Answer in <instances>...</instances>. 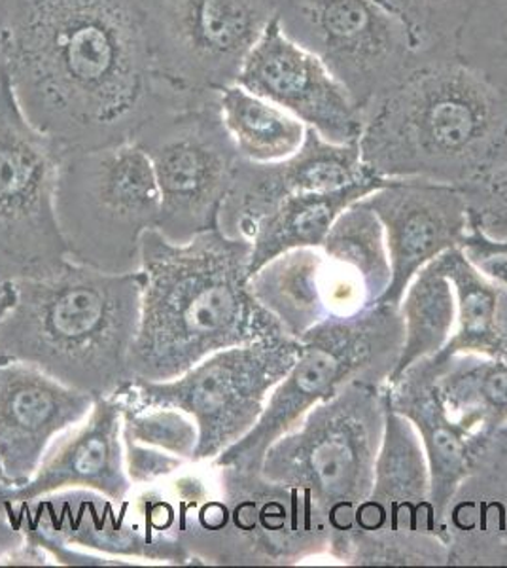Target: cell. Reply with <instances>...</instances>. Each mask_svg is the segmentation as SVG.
Instances as JSON below:
<instances>
[{
  "mask_svg": "<svg viewBox=\"0 0 507 568\" xmlns=\"http://www.w3.org/2000/svg\"><path fill=\"white\" fill-rule=\"evenodd\" d=\"M0 67L27 120L63 150L133 141L193 99L161 84L141 0H26Z\"/></svg>",
  "mask_w": 507,
  "mask_h": 568,
  "instance_id": "obj_1",
  "label": "cell"
},
{
  "mask_svg": "<svg viewBox=\"0 0 507 568\" xmlns=\"http://www.w3.org/2000/svg\"><path fill=\"white\" fill-rule=\"evenodd\" d=\"M251 241L222 230L187 243H171L158 230L144 235L133 379L169 382L219 351L286 336L251 292Z\"/></svg>",
  "mask_w": 507,
  "mask_h": 568,
  "instance_id": "obj_2",
  "label": "cell"
},
{
  "mask_svg": "<svg viewBox=\"0 0 507 568\" xmlns=\"http://www.w3.org/2000/svg\"><path fill=\"white\" fill-rule=\"evenodd\" d=\"M142 525L195 565L290 567L328 557L332 527L311 493L212 460L131 495Z\"/></svg>",
  "mask_w": 507,
  "mask_h": 568,
  "instance_id": "obj_3",
  "label": "cell"
},
{
  "mask_svg": "<svg viewBox=\"0 0 507 568\" xmlns=\"http://www.w3.org/2000/svg\"><path fill=\"white\" fill-rule=\"evenodd\" d=\"M372 175L469 190L507 163V98L455 53L424 58L364 112Z\"/></svg>",
  "mask_w": 507,
  "mask_h": 568,
  "instance_id": "obj_4",
  "label": "cell"
},
{
  "mask_svg": "<svg viewBox=\"0 0 507 568\" xmlns=\"http://www.w3.org/2000/svg\"><path fill=\"white\" fill-rule=\"evenodd\" d=\"M0 318V358L31 364L67 387L107 398L133 375L142 273H109L67 260L48 277L13 283Z\"/></svg>",
  "mask_w": 507,
  "mask_h": 568,
  "instance_id": "obj_5",
  "label": "cell"
},
{
  "mask_svg": "<svg viewBox=\"0 0 507 568\" xmlns=\"http://www.w3.org/2000/svg\"><path fill=\"white\" fill-rule=\"evenodd\" d=\"M302 353L271 393L251 433L212 460L262 471L265 452L303 417L354 382L388 385L404 343L399 307L375 304L347 317H329L300 339Z\"/></svg>",
  "mask_w": 507,
  "mask_h": 568,
  "instance_id": "obj_6",
  "label": "cell"
},
{
  "mask_svg": "<svg viewBox=\"0 0 507 568\" xmlns=\"http://www.w3.org/2000/svg\"><path fill=\"white\" fill-rule=\"evenodd\" d=\"M55 213L69 260L109 273L141 270L142 240L160 224L154 169L135 141L64 150Z\"/></svg>",
  "mask_w": 507,
  "mask_h": 568,
  "instance_id": "obj_7",
  "label": "cell"
},
{
  "mask_svg": "<svg viewBox=\"0 0 507 568\" xmlns=\"http://www.w3.org/2000/svg\"><path fill=\"white\" fill-rule=\"evenodd\" d=\"M385 390L377 383H351L265 452V478L311 493L332 535L351 527L372 491L385 433Z\"/></svg>",
  "mask_w": 507,
  "mask_h": 568,
  "instance_id": "obj_8",
  "label": "cell"
},
{
  "mask_svg": "<svg viewBox=\"0 0 507 568\" xmlns=\"http://www.w3.org/2000/svg\"><path fill=\"white\" fill-rule=\"evenodd\" d=\"M328 557L351 567H449L423 444L386 398L372 491L354 511L351 527L332 535Z\"/></svg>",
  "mask_w": 507,
  "mask_h": 568,
  "instance_id": "obj_9",
  "label": "cell"
},
{
  "mask_svg": "<svg viewBox=\"0 0 507 568\" xmlns=\"http://www.w3.org/2000/svg\"><path fill=\"white\" fill-rule=\"evenodd\" d=\"M302 353L288 336L222 349L169 382L131 379L114 394L129 406H171L186 412L200 428L197 460H214L251 433L273 388Z\"/></svg>",
  "mask_w": 507,
  "mask_h": 568,
  "instance_id": "obj_10",
  "label": "cell"
},
{
  "mask_svg": "<svg viewBox=\"0 0 507 568\" xmlns=\"http://www.w3.org/2000/svg\"><path fill=\"white\" fill-rule=\"evenodd\" d=\"M133 141L149 155L160 187L158 232L187 243L220 230L239 155L220 116L219 95L187 99L142 125Z\"/></svg>",
  "mask_w": 507,
  "mask_h": 568,
  "instance_id": "obj_11",
  "label": "cell"
},
{
  "mask_svg": "<svg viewBox=\"0 0 507 568\" xmlns=\"http://www.w3.org/2000/svg\"><path fill=\"white\" fill-rule=\"evenodd\" d=\"M63 154L27 120L0 67V286L48 277L69 260L55 213Z\"/></svg>",
  "mask_w": 507,
  "mask_h": 568,
  "instance_id": "obj_12",
  "label": "cell"
},
{
  "mask_svg": "<svg viewBox=\"0 0 507 568\" xmlns=\"http://www.w3.org/2000/svg\"><path fill=\"white\" fill-rule=\"evenodd\" d=\"M278 0H141L161 84L184 98L237 84L244 59L276 16Z\"/></svg>",
  "mask_w": 507,
  "mask_h": 568,
  "instance_id": "obj_13",
  "label": "cell"
},
{
  "mask_svg": "<svg viewBox=\"0 0 507 568\" xmlns=\"http://www.w3.org/2000/svg\"><path fill=\"white\" fill-rule=\"evenodd\" d=\"M276 20L321 59L362 112L424 59L377 0H278Z\"/></svg>",
  "mask_w": 507,
  "mask_h": 568,
  "instance_id": "obj_14",
  "label": "cell"
},
{
  "mask_svg": "<svg viewBox=\"0 0 507 568\" xmlns=\"http://www.w3.org/2000/svg\"><path fill=\"white\" fill-rule=\"evenodd\" d=\"M237 84L286 110L326 141H359L364 112L315 53L284 33L276 16L244 59Z\"/></svg>",
  "mask_w": 507,
  "mask_h": 568,
  "instance_id": "obj_15",
  "label": "cell"
},
{
  "mask_svg": "<svg viewBox=\"0 0 507 568\" xmlns=\"http://www.w3.org/2000/svg\"><path fill=\"white\" fill-rule=\"evenodd\" d=\"M20 504L21 527L31 540H58L72 548L139 565L192 567L182 544L158 538L136 516L131 497L114 500L90 489H67Z\"/></svg>",
  "mask_w": 507,
  "mask_h": 568,
  "instance_id": "obj_16",
  "label": "cell"
},
{
  "mask_svg": "<svg viewBox=\"0 0 507 568\" xmlns=\"http://www.w3.org/2000/svg\"><path fill=\"white\" fill-rule=\"evenodd\" d=\"M385 227L392 278L379 304L399 307L424 265L464 245L469 233L464 190L423 179L386 181L364 197Z\"/></svg>",
  "mask_w": 507,
  "mask_h": 568,
  "instance_id": "obj_17",
  "label": "cell"
},
{
  "mask_svg": "<svg viewBox=\"0 0 507 568\" xmlns=\"http://www.w3.org/2000/svg\"><path fill=\"white\" fill-rule=\"evenodd\" d=\"M375 176L362 163L358 142L337 144L307 130L302 149L283 162L239 160L235 179L220 213V230L251 241L257 222L290 195L326 192Z\"/></svg>",
  "mask_w": 507,
  "mask_h": 568,
  "instance_id": "obj_18",
  "label": "cell"
},
{
  "mask_svg": "<svg viewBox=\"0 0 507 568\" xmlns=\"http://www.w3.org/2000/svg\"><path fill=\"white\" fill-rule=\"evenodd\" d=\"M95 398L31 364L0 358V463L13 487L26 485L58 436L88 417Z\"/></svg>",
  "mask_w": 507,
  "mask_h": 568,
  "instance_id": "obj_19",
  "label": "cell"
},
{
  "mask_svg": "<svg viewBox=\"0 0 507 568\" xmlns=\"http://www.w3.org/2000/svg\"><path fill=\"white\" fill-rule=\"evenodd\" d=\"M67 489H90L114 500L135 491L125 470L123 409L116 396L97 398L82 423L58 436L37 474L16 487L13 500L26 503Z\"/></svg>",
  "mask_w": 507,
  "mask_h": 568,
  "instance_id": "obj_20",
  "label": "cell"
},
{
  "mask_svg": "<svg viewBox=\"0 0 507 568\" xmlns=\"http://www.w3.org/2000/svg\"><path fill=\"white\" fill-rule=\"evenodd\" d=\"M449 567H507V423L488 436L445 510Z\"/></svg>",
  "mask_w": 507,
  "mask_h": 568,
  "instance_id": "obj_21",
  "label": "cell"
},
{
  "mask_svg": "<svg viewBox=\"0 0 507 568\" xmlns=\"http://www.w3.org/2000/svg\"><path fill=\"white\" fill-rule=\"evenodd\" d=\"M386 400L417 430L430 470L432 504L444 530V517L471 460L487 439L458 425L445 406L430 358L415 362L386 385ZM445 536V532H444Z\"/></svg>",
  "mask_w": 507,
  "mask_h": 568,
  "instance_id": "obj_22",
  "label": "cell"
},
{
  "mask_svg": "<svg viewBox=\"0 0 507 568\" xmlns=\"http://www.w3.org/2000/svg\"><path fill=\"white\" fill-rule=\"evenodd\" d=\"M386 179L367 176L348 186L290 195L257 222L251 235L249 277L262 265L296 248H321L343 211L379 190Z\"/></svg>",
  "mask_w": 507,
  "mask_h": 568,
  "instance_id": "obj_23",
  "label": "cell"
},
{
  "mask_svg": "<svg viewBox=\"0 0 507 568\" xmlns=\"http://www.w3.org/2000/svg\"><path fill=\"white\" fill-rule=\"evenodd\" d=\"M456 297L453 336L439 356L507 355V284L483 273L463 246L439 256Z\"/></svg>",
  "mask_w": 507,
  "mask_h": 568,
  "instance_id": "obj_24",
  "label": "cell"
},
{
  "mask_svg": "<svg viewBox=\"0 0 507 568\" xmlns=\"http://www.w3.org/2000/svg\"><path fill=\"white\" fill-rule=\"evenodd\" d=\"M326 256L322 248H296L262 265L249 277L251 292L270 311L284 334L302 339L332 317L324 291Z\"/></svg>",
  "mask_w": 507,
  "mask_h": 568,
  "instance_id": "obj_25",
  "label": "cell"
},
{
  "mask_svg": "<svg viewBox=\"0 0 507 568\" xmlns=\"http://www.w3.org/2000/svg\"><path fill=\"white\" fill-rule=\"evenodd\" d=\"M437 387L458 425L487 439L507 423V355L428 356Z\"/></svg>",
  "mask_w": 507,
  "mask_h": 568,
  "instance_id": "obj_26",
  "label": "cell"
},
{
  "mask_svg": "<svg viewBox=\"0 0 507 568\" xmlns=\"http://www.w3.org/2000/svg\"><path fill=\"white\" fill-rule=\"evenodd\" d=\"M219 109L239 155L252 163L283 162L302 149L307 125L243 85L219 93Z\"/></svg>",
  "mask_w": 507,
  "mask_h": 568,
  "instance_id": "obj_27",
  "label": "cell"
},
{
  "mask_svg": "<svg viewBox=\"0 0 507 568\" xmlns=\"http://www.w3.org/2000/svg\"><path fill=\"white\" fill-rule=\"evenodd\" d=\"M399 313L404 321V343L391 382L415 362L439 353L453 336L455 291L439 258L424 265L413 277L399 302Z\"/></svg>",
  "mask_w": 507,
  "mask_h": 568,
  "instance_id": "obj_28",
  "label": "cell"
},
{
  "mask_svg": "<svg viewBox=\"0 0 507 568\" xmlns=\"http://www.w3.org/2000/svg\"><path fill=\"white\" fill-rule=\"evenodd\" d=\"M321 248L329 260L358 275L369 304H379L391 284V256L385 227L364 200L339 214Z\"/></svg>",
  "mask_w": 507,
  "mask_h": 568,
  "instance_id": "obj_29",
  "label": "cell"
},
{
  "mask_svg": "<svg viewBox=\"0 0 507 568\" xmlns=\"http://www.w3.org/2000/svg\"><path fill=\"white\" fill-rule=\"evenodd\" d=\"M456 55L507 98V0H474Z\"/></svg>",
  "mask_w": 507,
  "mask_h": 568,
  "instance_id": "obj_30",
  "label": "cell"
},
{
  "mask_svg": "<svg viewBox=\"0 0 507 568\" xmlns=\"http://www.w3.org/2000/svg\"><path fill=\"white\" fill-rule=\"evenodd\" d=\"M404 26L420 58L456 52L474 0H377Z\"/></svg>",
  "mask_w": 507,
  "mask_h": 568,
  "instance_id": "obj_31",
  "label": "cell"
},
{
  "mask_svg": "<svg viewBox=\"0 0 507 568\" xmlns=\"http://www.w3.org/2000/svg\"><path fill=\"white\" fill-rule=\"evenodd\" d=\"M122 409L123 438L195 463L200 428L186 412L171 406H129L123 402Z\"/></svg>",
  "mask_w": 507,
  "mask_h": 568,
  "instance_id": "obj_32",
  "label": "cell"
},
{
  "mask_svg": "<svg viewBox=\"0 0 507 568\" xmlns=\"http://www.w3.org/2000/svg\"><path fill=\"white\" fill-rule=\"evenodd\" d=\"M468 197L469 230L495 243L507 241V163L479 186L464 190Z\"/></svg>",
  "mask_w": 507,
  "mask_h": 568,
  "instance_id": "obj_33",
  "label": "cell"
},
{
  "mask_svg": "<svg viewBox=\"0 0 507 568\" xmlns=\"http://www.w3.org/2000/svg\"><path fill=\"white\" fill-rule=\"evenodd\" d=\"M123 452H125V470L135 489L171 478L187 465V460L180 459L173 453L142 446L129 438H123Z\"/></svg>",
  "mask_w": 507,
  "mask_h": 568,
  "instance_id": "obj_34",
  "label": "cell"
},
{
  "mask_svg": "<svg viewBox=\"0 0 507 568\" xmlns=\"http://www.w3.org/2000/svg\"><path fill=\"white\" fill-rule=\"evenodd\" d=\"M21 527L20 504L12 498H0V561L26 542Z\"/></svg>",
  "mask_w": 507,
  "mask_h": 568,
  "instance_id": "obj_35",
  "label": "cell"
},
{
  "mask_svg": "<svg viewBox=\"0 0 507 568\" xmlns=\"http://www.w3.org/2000/svg\"><path fill=\"white\" fill-rule=\"evenodd\" d=\"M48 565L53 562L45 554V549L40 548L39 544L32 542L29 538L21 544L20 548L13 549L10 556L0 561V567H48Z\"/></svg>",
  "mask_w": 507,
  "mask_h": 568,
  "instance_id": "obj_36",
  "label": "cell"
},
{
  "mask_svg": "<svg viewBox=\"0 0 507 568\" xmlns=\"http://www.w3.org/2000/svg\"><path fill=\"white\" fill-rule=\"evenodd\" d=\"M464 252L468 256H485V254H507V241L495 243L483 237L481 233L469 230L468 237L464 240Z\"/></svg>",
  "mask_w": 507,
  "mask_h": 568,
  "instance_id": "obj_37",
  "label": "cell"
},
{
  "mask_svg": "<svg viewBox=\"0 0 507 568\" xmlns=\"http://www.w3.org/2000/svg\"><path fill=\"white\" fill-rule=\"evenodd\" d=\"M469 260L487 273L488 277L507 284V254H485V256H469Z\"/></svg>",
  "mask_w": 507,
  "mask_h": 568,
  "instance_id": "obj_38",
  "label": "cell"
},
{
  "mask_svg": "<svg viewBox=\"0 0 507 568\" xmlns=\"http://www.w3.org/2000/svg\"><path fill=\"white\" fill-rule=\"evenodd\" d=\"M26 0H0V39L20 16Z\"/></svg>",
  "mask_w": 507,
  "mask_h": 568,
  "instance_id": "obj_39",
  "label": "cell"
},
{
  "mask_svg": "<svg viewBox=\"0 0 507 568\" xmlns=\"http://www.w3.org/2000/svg\"><path fill=\"white\" fill-rule=\"evenodd\" d=\"M13 300H16L13 284H2L0 286V318L4 317L7 311L12 307Z\"/></svg>",
  "mask_w": 507,
  "mask_h": 568,
  "instance_id": "obj_40",
  "label": "cell"
},
{
  "mask_svg": "<svg viewBox=\"0 0 507 568\" xmlns=\"http://www.w3.org/2000/svg\"><path fill=\"white\" fill-rule=\"evenodd\" d=\"M13 491H16V487H13V485L0 481V498H12L13 500Z\"/></svg>",
  "mask_w": 507,
  "mask_h": 568,
  "instance_id": "obj_41",
  "label": "cell"
},
{
  "mask_svg": "<svg viewBox=\"0 0 507 568\" xmlns=\"http://www.w3.org/2000/svg\"><path fill=\"white\" fill-rule=\"evenodd\" d=\"M0 481H4V484H10V479H8L7 471H4V468H2V463H0Z\"/></svg>",
  "mask_w": 507,
  "mask_h": 568,
  "instance_id": "obj_42",
  "label": "cell"
}]
</instances>
